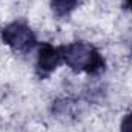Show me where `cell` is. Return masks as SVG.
I'll use <instances>...</instances> for the list:
<instances>
[{"label":"cell","instance_id":"obj_1","mask_svg":"<svg viewBox=\"0 0 132 132\" xmlns=\"http://www.w3.org/2000/svg\"><path fill=\"white\" fill-rule=\"evenodd\" d=\"M62 59L75 72L97 75L104 71V59L98 51L86 42H74L62 48Z\"/></svg>","mask_w":132,"mask_h":132},{"label":"cell","instance_id":"obj_2","mask_svg":"<svg viewBox=\"0 0 132 132\" xmlns=\"http://www.w3.org/2000/svg\"><path fill=\"white\" fill-rule=\"evenodd\" d=\"M2 40L17 52H28L37 45V38L32 29L22 22H12L6 25L2 29Z\"/></svg>","mask_w":132,"mask_h":132},{"label":"cell","instance_id":"obj_3","mask_svg":"<svg viewBox=\"0 0 132 132\" xmlns=\"http://www.w3.org/2000/svg\"><path fill=\"white\" fill-rule=\"evenodd\" d=\"M62 62V48H54L49 43H43L38 49V57L35 63V72L38 78H48Z\"/></svg>","mask_w":132,"mask_h":132},{"label":"cell","instance_id":"obj_4","mask_svg":"<svg viewBox=\"0 0 132 132\" xmlns=\"http://www.w3.org/2000/svg\"><path fill=\"white\" fill-rule=\"evenodd\" d=\"M78 3L80 0H51V9L59 19H63L78 6Z\"/></svg>","mask_w":132,"mask_h":132},{"label":"cell","instance_id":"obj_5","mask_svg":"<svg viewBox=\"0 0 132 132\" xmlns=\"http://www.w3.org/2000/svg\"><path fill=\"white\" fill-rule=\"evenodd\" d=\"M121 132H132V112L126 114L121 120Z\"/></svg>","mask_w":132,"mask_h":132},{"label":"cell","instance_id":"obj_6","mask_svg":"<svg viewBox=\"0 0 132 132\" xmlns=\"http://www.w3.org/2000/svg\"><path fill=\"white\" fill-rule=\"evenodd\" d=\"M125 8L132 11V0H125Z\"/></svg>","mask_w":132,"mask_h":132}]
</instances>
